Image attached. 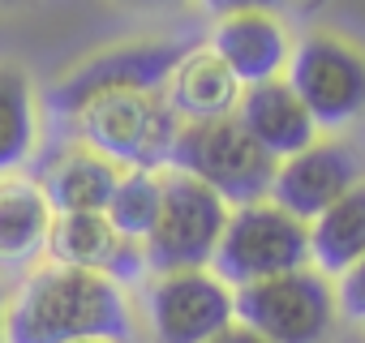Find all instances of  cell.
Here are the masks:
<instances>
[{"label": "cell", "mask_w": 365, "mask_h": 343, "mask_svg": "<svg viewBox=\"0 0 365 343\" xmlns=\"http://www.w3.org/2000/svg\"><path fill=\"white\" fill-rule=\"evenodd\" d=\"M133 334V309L125 287L108 275L78 266L35 270L5 313V343H78V339H116Z\"/></svg>", "instance_id": "obj_1"}, {"label": "cell", "mask_w": 365, "mask_h": 343, "mask_svg": "<svg viewBox=\"0 0 365 343\" xmlns=\"http://www.w3.org/2000/svg\"><path fill=\"white\" fill-rule=\"evenodd\" d=\"M78 125L82 146L112 159L125 172H159L172 159L180 120L163 90H116L91 99L69 116Z\"/></svg>", "instance_id": "obj_2"}, {"label": "cell", "mask_w": 365, "mask_h": 343, "mask_svg": "<svg viewBox=\"0 0 365 343\" xmlns=\"http://www.w3.org/2000/svg\"><path fill=\"white\" fill-rule=\"evenodd\" d=\"M168 167L202 181L228 206H245V202H262L271 194L279 159H271L241 129L237 116H220V120H190V125H180Z\"/></svg>", "instance_id": "obj_3"}, {"label": "cell", "mask_w": 365, "mask_h": 343, "mask_svg": "<svg viewBox=\"0 0 365 343\" xmlns=\"http://www.w3.org/2000/svg\"><path fill=\"white\" fill-rule=\"evenodd\" d=\"M309 266V223L275 206L271 198L245 202L228 211L220 249L211 258V270L228 287H245L284 270Z\"/></svg>", "instance_id": "obj_4"}, {"label": "cell", "mask_w": 365, "mask_h": 343, "mask_svg": "<svg viewBox=\"0 0 365 343\" xmlns=\"http://www.w3.org/2000/svg\"><path fill=\"white\" fill-rule=\"evenodd\" d=\"M237 322L254 326L271 343H322L335 326L339 300L318 266H297L232 292Z\"/></svg>", "instance_id": "obj_5"}, {"label": "cell", "mask_w": 365, "mask_h": 343, "mask_svg": "<svg viewBox=\"0 0 365 343\" xmlns=\"http://www.w3.org/2000/svg\"><path fill=\"white\" fill-rule=\"evenodd\" d=\"M228 211L232 206L220 194H211L202 181L185 176V172H168L159 219L142 241L146 266L155 275L211 266V258L220 249V236H224V223H228Z\"/></svg>", "instance_id": "obj_6"}, {"label": "cell", "mask_w": 365, "mask_h": 343, "mask_svg": "<svg viewBox=\"0 0 365 343\" xmlns=\"http://www.w3.org/2000/svg\"><path fill=\"white\" fill-rule=\"evenodd\" d=\"M284 82L318 129H344L365 116V52L339 35H305L288 56Z\"/></svg>", "instance_id": "obj_7"}, {"label": "cell", "mask_w": 365, "mask_h": 343, "mask_svg": "<svg viewBox=\"0 0 365 343\" xmlns=\"http://www.w3.org/2000/svg\"><path fill=\"white\" fill-rule=\"evenodd\" d=\"M232 322V287L211 266L163 270L146 287V326L155 343H207Z\"/></svg>", "instance_id": "obj_8"}, {"label": "cell", "mask_w": 365, "mask_h": 343, "mask_svg": "<svg viewBox=\"0 0 365 343\" xmlns=\"http://www.w3.org/2000/svg\"><path fill=\"white\" fill-rule=\"evenodd\" d=\"M180 56H185V43H176V39H142V43L108 48V52L82 60L73 73H65L48 90V107L69 120L73 112H82L99 95H116V90H163Z\"/></svg>", "instance_id": "obj_9"}, {"label": "cell", "mask_w": 365, "mask_h": 343, "mask_svg": "<svg viewBox=\"0 0 365 343\" xmlns=\"http://www.w3.org/2000/svg\"><path fill=\"white\" fill-rule=\"evenodd\" d=\"M356 181H365V163L352 146L344 142H309L305 150L279 159L275 181H271V202L284 206L297 219H318L331 202H339Z\"/></svg>", "instance_id": "obj_10"}, {"label": "cell", "mask_w": 365, "mask_h": 343, "mask_svg": "<svg viewBox=\"0 0 365 343\" xmlns=\"http://www.w3.org/2000/svg\"><path fill=\"white\" fill-rule=\"evenodd\" d=\"M56 266H78V270H95V275H108L112 283L129 287V283H142V275L150 270L146 266V253L138 241L120 236L103 211H78V215H52V228H48V249Z\"/></svg>", "instance_id": "obj_11"}, {"label": "cell", "mask_w": 365, "mask_h": 343, "mask_svg": "<svg viewBox=\"0 0 365 343\" xmlns=\"http://www.w3.org/2000/svg\"><path fill=\"white\" fill-rule=\"evenodd\" d=\"M207 48L237 73L241 86L284 78L288 56H292V43H288L284 22H279L275 14H267V9L220 14V22H215Z\"/></svg>", "instance_id": "obj_12"}, {"label": "cell", "mask_w": 365, "mask_h": 343, "mask_svg": "<svg viewBox=\"0 0 365 343\" xmlns=\"http://www.w3.org/2000/svg\"><path fill=\"white\" fill-rule=\"evenodd\" d=\"M232 116L241 120V129H245L271 159H288V154L305 150V146L314 142V133H318L314 116L305 112V103L297 99V90H292L284 78L245 86Z\"/></svg>", "instance_id": "obj_13"}, {"label": "cell", "mask_w": 365, "mask_h": 343, "mask_svg": "<svg viewBox=\"0 0 365 343\" xmlns=\"http://www.w3.org/2000/svg\"><path fill=\"white\" fill-rule=\"evenodd\" d=\"M241 82L237 73L211 52V48H185V56L176 60L163 95L172 103V112L180 120H220V116H232L237 103H241Z\"/></svg>", "instance_id": "obj_14"}, {"label": "cell", "mask_w": 365, "mask_h": 343, "mask_svg": "<svg viewBox=\"0 0 365 343\" xmlns=\"http://www.w3.org/2000/svg\"><path fill=\"white\" fill-rule=\"evenodd\" d=\"M120 181V167L91 146H65L52 154L39 172V189L52 206V215H78V211H103L112 189Z\"/></svg>", "instance_id": "obj_15"}, {"label": "cell", "mask_w": 365, "mask_h": 343, "mask_svg": "<svg viewBox=\"0 0 365 343\" xmlns=\"http://www.w3.org/2000/svg\"><path fill=\"white\" fill-rule=\"evenodd\" d=\"M52 206L39 181H0V266L14 270L48 249Z\"/></svg>", "instance_id": "obj_16"}, {"label": "cell", "mask_w": 365, "mask_h": 343, "mask_svg": "<svg viewBox=\"0 0 365 343\" xmlns=\"http://www.w3.org/2000/svg\"><path fill=\"white\" fill-rule=\"evenodd\" d=\"M361 258H365V181H356L318 219H309V262L322 275H344Z\"/></svg>", "instance_id": "obj_17"}, {"label": "cell", "mask_w": 365, "mask_h": 343, "mask_svg": "<svg viewBox=\"0 0 365 343\" xmlns=\"http://www.w3.org/2000/svg\"><path fill=\"white\" fill-rule=\"evenodd\" d=\"M35 90L26 69L0 65V176H9L14 167H22L35 150Z\"/></svg>", "instance_id": "obj_18"}, {"label": "cell", "mask_w": 365, "mask_h": 343, "mask_svg": "<svg viewBox=\"0 0 365 343\" xmlns=\"http://www.w3.org/2000/svg\"><path fill=\"white\" fill-rule=\"evenodd\" d=\"M159 202H163V176L159 172H120V181H116L103 215L120 236L142 245L146 232L159 219Z\"/></svg>", "instance_id": "obj_19"}, {"label": "cell", "mask_w": 365, "mask_h": 343, "mask_svg": "<svg viewBox=\"0 0 365 343\" xmlns=\"http://www.w3.org/2000/svg\"><path fill=\"white\" fill-rule=\"evenodd\" d=\"M335 300H339V309H344L348 317L365 322V258L352 262V266L339 275V292H335Z\"/></svg>", "instance_id": "obj_20"}, {"label": "cell", "mask_w": 365, "mask_h": 343, "mask_svg": "<svg viewBox=\"0 0 365 343\" xmlns=\"http://www.w3.org/2000/svg\"><path fill=\"white\" fill-rule=\"evenodd\" d=\"M207 9H215V14H241V9H279L284 0H202Z\"/></svg>", "instance_id": "obj_21"}, {"label": "cell", "mask_w": 365, "mask_h": 343, "mask_svg": "<svg viewBox=\"0 0 365 343\" xmlns=\"http://www.w3.org/2000/svg\"><path fill=\"white\" fill-rule=\"evenodd\" d=\"M207 343H271L267 334H258L254 326H245V322H232V326H224L215 339H207Z\"/></svg>", "instance_id": "obj_22"}, {"label": "cell", "mask_w": 365, "mask_h": 343, "mask_svg": "<svg viewBox=\"0 0 365 343\" xmlns=\"http://www.w3.org/2000/svg\"><path fill=\"white\" fill-rule=\"evenodd\" d=\"M5 313H9V300H5V283H0V343H5Z\"/></svg>", "instance_id": "obj_23"}, {"label": "cell", "mask_w": 365, "mask_h": 343, "mask_svg": "<svg viewBox=\"0 0 365 343\" xmlns=\"http://www.w3.org/2000/svg\"><path fill=\"white\" fill-rule=\"evenodd\" d=\"M138 5H180V0H138Z\"/></svg>", "instance_id": "obj_24"}, {"label": "cell", "mask_w": 365, "mask_h": 343, "mask_svg": "<svg viewBox=\"0 0 365 343\" xmlns=\"http://www.w3.org/2000/svg\"><path fill=\"white\" fill-rule=\"evenodd\" d=\"M78 343H116V339H78Z\"/></svg>", "instance_id": "obj_25"}, {"label": "cell", "mask_w": 365, "mask_h": 343, "mask_svg": "<svg viewBox=\"0 0 365 343\" xmlns=\"http://www.w3.org/2000/svg\"><path fill=\"white\" fill-rule=\"evenodd\" d=\"M9 5H18V0H0V9H9Z\"/></svg>", "instance_id": "obj_26"}]
</instances>
